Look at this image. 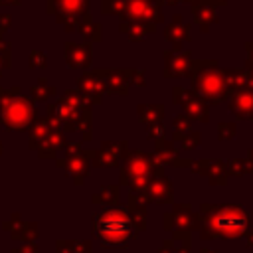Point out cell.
Returning <instances> with one entry per match:
<instances>
[{
  "label": "cell",
  "instance_id": "7c38bea8",
  "mask_svg": "<svg viewBox=\"0 0 253 253\" xmlns=\"http://www.w3.org/2000/svg\"><path fill=\"white\" fill-rule=\"evenodd\" d=\"M162 148H164V140H160V142H158V144H156V150H162ZM164 154H166V156H168V160H170V158H174V156H176V152H174V150H164Z\"/></svg>",
  "mask_w": 253,
  "mask_h": 253
},
{
  "label": "cell",
  "instance_id": "7a4b0ae2",
  "mask_svg": "<svg viewBox=\"0 0 253 253\" xmlns=\"http://www.w3.org/2000/svg\"><path fill=\"white\" fill-rule=\"evenodd\" d=\"M93 229L97 239L103 245H111V247H123L126 245L136 229H134V219L130 217L128 211L121 210V208H107L103 210L95 221H93Z\"/></svg>",
  "mask_w": 253,
  "mask_h": 253
},
{
  "label": "cell",
  "instance_id": "277c9868",
  "mask_svg": "<svg viewBox=\"0 0 253 253\" xmlns=\"http://www.w3.org/2000/svg\"><path fill=\"white\" fill-rule=\"evenodd\" d=\"M194 87L196 91L208 99L210 103H219L223 97H225V81L221 75L213 73V71H204L196 77L194 81Z\"/></svg>",
  "mask_w": 253,
  "mask_h": 253
},
{
  "label": "cell",
  "instance_id": "6da1fadb",
  "mask_svg": "<svg viewBox=\"0 0 253 253\" xmlns=\"http://www.w3.org/2000/svg\"><path fill=\"white\" fill-rule=\"evenodd\" d=\"M202 213L206 215L204 227H202V237L204 239H235L247 233L251 227V213L243 210L241 206H204Z\"/></svg>",
  "mask_w": 253,
  "mask_h": 253
},
{
  "label": "cell",
  "instance_id": "8992f818",
  "mask_svg": "<svg viewBox=\"0 0 253 253\" xmlns=\"http://www.w3.org/2000/svg\"><path fill=\"white\" fill-rule=\"evenodd\" d=\"M148 194H150V200L154 202H168L170 196H172V188H170V182L164 178V176H158V178H152L146 186Z\"/></svg>",
  "mask_w": 253,
  "mask_h": 253
},
{
  "label": "cell",
  "instance_id": "ba28073f",
  "mask_svg": "<svg viewBox=\"0 0 253 253\" xmlns=\"http://www.w3.org/2000/svg\"><path fill=\"white\" fill-rule=\"evenodd\" d=\"M174 219L178 221L180 227H190V219H192V211L188 208H176L174 210Z\"/></svg>",
  "mask_w": 253,
  "mask_h": 253
},
{
  "label": "cell",
  "instance_id": "8fae6325",
  "mask_svg": "<svg viewBox=\"0 0 253 253\" xmlns=\"http://www.w3.org/2000/svg\"><path fill=\"white\" fill-rule=\"evenodd\" d=\"M245 168H249V164L247 162H231V174H235V176H243L245 174Z\"/></svg>",
  "mask_w": 253,
  "mask_h": 253
},
{
  "label": "cell",
  "instance_id": "9c48e42d",
  "mask_svg": "<svg viewBox=\"0 0 253 253\" xmlns=\"http://www.w3.org/2000/svg\"><path fill=\"white\" fill-rule=\"evenodd\" d=\"M217 134H219L221 140H227V138H231V136L235 134V126H233L231 123H223V125H219Z\"/></svg>",
  "mask_w": 253,
  "mask_h": 253
},
{
  "label": "cell",
  "instance_id": "52a82bcc",
  "mask_svg": "<svg viewBox=\"0 0 253 253\" xmlns=\"http://www.w3.org/2000/svg\"><path fill=\"white\" fill-rule=\"evenodd\" d=\"M182 105L186 107L188 115L198 119V121H208V107H204V103L200 99H196L194 95H186L184 99H180Z\"/></svg>",
  "mask_w": 253,
  "mask_h": 253
},
{
  "label": "cell",
  "instance_id": "3957f363",
  "mask_svg": "<svg viewBox=\"0 0 253 253\" xmlns=\"http://www.w3.org/2000/svg\"><path fill=\"white\" fill-rule=\"evenodd\" d=\"M123 180L128 182L134 192L146 190L148 182L152 180V162H150V158L144 152L134 150L132 156L126 160V168H125Z\"/></svg>",
  "mask_w": 253,
  "mask_h": 253
},
{
  "label": "cell",
  "instance_id": "30bf717a",
  "mask_svg": "<svg viewBox=\"0 0 253 253\" xmlns=\"http://www.w3.org/2000/svg\"><path fill=\"white\" fill-rule=\"evenodd\" d=\"M174 125H176V134H180V132H184V130H188L190 126V123H188V119L186 117H178L176 121H174Z\"/></svg>",
  "mask_w": 253,
  "mask_h": 253
},
{
  "label": "cell",
  "instance_id": "5b68a950",
  "mask_svg": "<svg viewBox=\"0 0 253 253\" xmlns=\"http://www.w3.org/2000/svg\"><path fill=\"white\" fill-rule=\"evenodd\" d=\"M229 107H231L233 115H237L239 119H245V121L253 119V93H249V91L235 93Z\"/></svg>",
  "mask_w": 253,
  "mask_h": 253
},
{
  "label": "cell",
  "instance_id": "4fadbf2b",
  "mask_svg": "<svg viewBox=\"0 0 253 253\" xmlns=\"http://www.w3.org/2000/svg\"><path fill=\"white\" fill-rule=\"evenodd\" d=\"M202 253H213V251H202Z\"/></svg>",
  "mask_w": 253,
  "mask_h": 253
}]
</instances>
